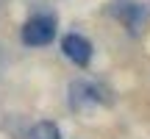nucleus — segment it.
Returning a JSON list of instances; mask_svg holds the SVG:
<instances>
[{"label": "nucleus", "instance_id": "2", "mask_svg": "<svg viewBox=\"0 0 150 139\" xmlns=\"http://www.w3.org/2000/svg\"><path fill=\"white\" fill-rule=\"evenodd\" d=\"M61 50H64V56L78 67H86L92 61V45H89V39H83L81 33H67V36L61 39Z\"/></svg>", "mask_w": 150, "mask_h": 139}, {"label": "nucleus", "instance_id": "3", "mask_svg": "<svg viewBox=\"0 0 150 139\" xmlns=\"http://www.w3.org/2000/svg\"><path fill=\"white\" fill-rule=\"evenodd\" d=\"M111 14L117 17V20H122L134 33L139 31L142 22L147 20V11L142 9L139 3H131V0H114V3H111Z\"/></svg>", "mask_w": 150, "mask_h": 139}, {"label": "nucleus", "instance_id": "4", "mask_svg": "<svg viewBox=\"0 0 150 139\" xmlns=\"http://www.w3.org/2000/svg\"><path fill=\"white\" fill-rule=\"evenodd\" d=\"M28 139H59V128H56V123H36L31 128V134H28Z\"/></svg>", "mask_w": 150, "mask_h": 139}, {"label": "nucleus", "instance_id": "1", "mask_svg": "<svg viewBox=\"0 0 150 139\" xmlns=\"http://www.w3.org/2000/svg\"><path fill=\"white\" fill-rule=\"evenodd\" d=\"M53 36H56V17L39 14L22 25V42L31 48H42V45L53 42Z\"/></svg>", "mask_w": 150, "mask_h": 139}]
</instances>
